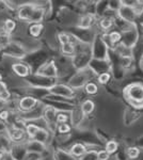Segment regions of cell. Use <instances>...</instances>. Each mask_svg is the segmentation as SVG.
<instances>
[{"label": "cell", "mask_w": 143, "mask_h": 160, "mask_svg": "<svg viewBox=\"0 0 143 160\" xmlns=\"http://www.w3.org/2000/svg\"><path fill=\"white\" fill-rule=\"evenodd\" d=\"M126 97L129 99L131 105H142L143 107V86L140 83H132L126 88Z\"/></svg>", "instance_id": "6da1fadb"}, {"label": "cell", "mask_w": 143, "mask_h": 160, "mask_svg": "<svg viewBox=\"0 0 143 160\" xmlns=\"http://www.w3.org/2000/svg\"><path fill=\"white\" fill-rule=\"evenodd\" d=\"M48 91L53 95L63 97V98H73L75 95V91L71 87L66 84H54L48 89Z\"/></svg>", "instance_id": "7a4b0ae2"}, {"label": "cell", "mask_w": 143, "mask_h": 160, "mask_svg": "<svg viewBox=\"0 0 143 160\" xmlns=\"http://www.w3.org/2000/svg\"><path fill=\"white\" fill-rule=\"evenodd\" d=\"M36 4L34 3H23L17 7L16 10V17L20 22H29L31 15L34 11Z\"/></svg>", "instance_id": "3957f363"}, {"label": "cell", "mask_w": 143, "mask_h": 160, "mask_svg": "<svg viewBox=\"0 0 143 160\" xmlns=\"http://www.w3.org/2000/svg\"><path fill=\"white\" fill-rule=\"evenodd\" d=\"M7 136L11 142L20 143L26 139V132L24 128H20L16 125H10L7 128Z\"/></svg>", "instance_id": "277c9868"}, {"label": "cell", "mask_w": 143, "mask_h": 160, "mask_svg": "<svg viewBox=\"0 0 143 160\" xmlns=\"http://www.w3.org/2000/svg\"><path fill=\"white\" fill-rule=\"evenodd\" d=\"M36 75L42 77H47V78H54V77L58 76V69H57V66L54 61H48L38 69Z\"/></svg>", "instance_id": "5b68a950"}, {"label": "cell", "mask_w": 143, "mask_h": 160, "mask_svg": "<svg viewBox=\"0 0 143 160\" xmlns=\"http://www.w3.org/2000/svg\"><path fill=\"white\" fill-rule=\"evenodd\" d=\"M18 109L23 112H30L38 105V99L33 96H24L18 100Z\"/></svg>", "instance_id": "8992f818"}, {"label": "cell", "mask_w": 143, "mask_h": 160, "mask_svg": "<svg viewBox=\"0 0 143 160\" xmlns=\"http://www.w3.org/2000/svg\"><path fill=\"white\" fill-rule=\"evenodd\" d=\"M11 68L13 73L16 76L20 77V78H27L31 74L30 66L28 64H26L25 62H15V63L12 64Z\"/></svg>", "instance_id": "52a82bcc"}, {"label": "cell", "mask_w": 143, "mask_h": 160, "mask_svg": "<svg viewBox=\"0 0 143 160\" xmlns=\"http://www.w3.org/2000/svg\"><path fill=\"white\" fill-rule=\"evenodd\" d=\"M84 72L85 71H80L74 77H72L71 80H69V87H71L73 90H75L82 86H85L89 81H88V76H85Z\"/></svg>", "instance_id": "ba28073f"}, {"label": "cell", "mask_w": 143, "mask_h": 160, "mask_svg": "<svg viewBox=\"0 0 143 160\" xmlns=\"http://www.w3.org/2000/svg\"><path fill=\"white\" fill-rule=\"evenodd\" d=\"M119 15L125 22H134L137 17V13L134 10V7H128L125 4H122L119 10Z\"/></svg>", "instance_id": "9c48e42d"}, {"label": "cell", "mask_w": 143, "mask_h": 160, "mask_svg": "<svg viewBox=\"0 0 143 160\" xmlns=\"http://www.w3.org/2000/svg\"><path fill=\"white\" fill-rule=\"evenodd\" d=\"M44 17H45V10H44L43 8L36 6L28 22H31V25L32 24H42Z\"/></svg>", "instance_id": "30bf717a"}, {"label": "cell", "mask_w": 143, "mask_h": 160, "mask_svg": "<svg viewBox=\"0 0 143 160\" xmlns=\"http://www.w3.org/2000/svg\"><path fill=\"white\" fill-rule=\"evenodd\" d=\"M43 117L45 122L48 125H56V117H57V111L53 107H45L43 110Z\"/></svg>", "instance_id": "8fae6325"}, {"label": "cell", "mask_w": 143, "mask_h": 160, "mask_svg": "<svg viewBox=\"0 0 143 160\" xmlns=\"http://www.w3.org/2000/svg\"><path fill=\"white\" fill-rule=\"evenodd\" d=\"M94 22H95V18L92 14H85L84 16L80 17L77 27L82 30H87L92 27V25L94 24Z\"/></svg>", "instance_id": "7c38bea8"}, {"label": "cell", "mask_w": 143, "mask_h": 160, "mask_svg": "<svg viewBox=\"0 0 143 160\" xmlns=\"http://www.w3.org/2000/svg\"><path fill=\"white\" fill-rule=\"evenodd\" d=\"M69 154L73 157H76V158H80V157L84 156L87 154V148L82 143H75L74 145L71 148Z\"/></svg>", "instance_id": "4fadbf2b"}, {"label": "cell", "mask_w": 143, "mask_h": 160, "mask_svg": "<svg viewBox=\"0 0 143 160\" xmlns=\"http://www.w3.org/2000/svg\"><path fill=\"white\" fill-rule=\"evenodd\" d=\"M48 139H49L48 130L45 129V128L40 127V129L36 132V135L34 138H33L32 141H35V142H38V143H41V144H43V145H45V144L47 143Z\"/></svg>", "instance_id": "5bb4252c"}, {"label": "cell", "mask_w": 143, "mask_h": 160, "mask_svg": "<svg viewBox=\"0 0 143 160\" xmlns=\"http://www.w3.org/2000/svg\"><path fill=\"white\" fill-rule=\"evenodd\" d=\"M16 27H17V24L14 19L7 18V19H4L3 24H2V31L8 33V34L12 35V33L16 30Z\"/></svg>", "instance_id": "9a60e30c"}, {"label": "cell", "mask_w": 143, "mask_h": 160, "mask_svg": "<svg viewBox=\"0 0 143 160\" xmlns=\"http://www.w3.org/2000/svg\"><path fill=\"white\" fill-rule=\"evenodd\" d=\"M11 99V92H10L8 84L4 81L0 82V100L7 102Z\"/></svg>", "instance_id": "2e32d148"}, {"label": "cell", "mask_w": 143, "mask_h": 160, "mask_svg": "<svg viewBox=\"0 0 143 160\" xmlns=\"http://www.w3.org/2000/svg\"><path fill=\"white\" fill-rule=\"evenodd\" d=\"M94 109H95V104H94V102L91 99L84 100V102L81 104V107H80V111H81L84 115L91 114V113L94 111Z\"/></svg>", "instance_id": "e0dca14e"}, {"label": "cell", "mask_w": 143, "mask_h": 160, "mask_svg": "<svg viewBox=\"0 0 143 160\" xmlns=\"http://www.w3.org/2000/svg\"><path fill=\"white\" fill-rule=\"evenodd\" d=\"M25 132H26V136L29 138V140H33V138L35 137L36 132L40 129V126H38L36 124L34 123H29L25 126Z\"/></svg>", "instance_id": "ac0fdd59"}, {"label": "cell", "mask_w": 143, "mask_h": 160, "mask_svg": "<svg viewBox=\"0 0 143 160\" xmlns=\"http://www.w3.org/2000/svg\"><path fill=\"white\" fill-rule=\"evenodd\" d=\"M12 43L11 35L8 34V33L3 32V31H0V50H4L9 47V45Z\"/></svg>", "instance_id": "d6986e66"}, {"label": "cell", "mask_w": 143, "mask_h": 160, "mask_svg": "<svg viewBox=\"0 0 143 160\" xmlns=\"http://www.w3.org/2000/svg\"><path fill=\"white\" fill-rule=\"evenodd\" d=\"M43 29H44L43 24H32L29 27V33L32 38H40L41 34H42Z\"/></svg>", "instance_id": "ffe728a7"}, {"label": "cell", "mask_w": 143, "mask_h": 160, "mask_svg": "<svg viewBox=\"0 0 143 160\" xmlns=\"http://www.w3.org/2000/svg\"><path fill=\"white\" fill-rule=\"evenodd\" d=\"M61 51L65 56H74L75 55V44L71 42L61 45Z\"/></svg>", "instance_id": "44dd1931"}, {"label": "cell", "mask_w": 143, "mask_h": 160, "mask_svg": "<svg viewBox=\"0 0 143 160\" xmlns=\"http://www.w3.org/2000/svg\"><path fill=\"white\" fill-rule=\"evenodd\" d=\"M23 160H42V153H38V152L33 151H27L23 157Z\"/></svg>", "instance_id": "7402d4cb"}, {"label": "cell", "mask_w": 143, "mask_h": 160, "mask_svg": "<svg viewBox=\"0 0 143 160\" xmlns=\"http://www.w3.org/2000/svg\"><path fill=\"white\" fill-rule=\"evenodd\" d=\"M84 91L88 95H95L98 91V87H97V84L94 83V82L89 81L84 86Z\"/></svg>", "instance_id": "603a6c76"}, {"label": "cell", "mask_w": 143, "mask_h": 160, "mask_svg": "<svg viewBox=\"0 0 143 160\" xmlns=\"http://www.w3.org/2000/svg\"><path fill=\"white\" fill-rule=\"evenodd\" d=\"M118 148H119L118 142L114 141V140H110V141H108V142H107V144H106L105 151L107 152V153H108L109 155H111V154H114V153H115V152L118 151Z\"/></svg>", "instance_id": "cb8c5ba5"}, {"label": "cell", "mask_w": 143, "mask_h": 160, "mask_svg": "<svg viewBox=\"0 0 143 160\" xmlns=\"http://www.w3.org/2000/svg\"><path fill=\"white\" fill-rule=\"evenodd\" d=\"M112 26H113V22H112V19L109 18V17H104V18H101L100 20V27L104 31H106V32H107Z\"/></svg>", "instance_id": "d4e9b609"}, {"label": "cell", "mask_w": 143, "mask_h": 160, "mask_svg": "<svg viewBox=\"0 0 143 160\" xmlns=\"http://www.w3.org/2000/svg\"><path fill=\"white\" fill-rule=\"evenodd\" d=\"M108 37L112 45H115V44H118L122 41V34L120 32H118V31H112V32H110L108 34Z\"/></svg>", "instance_id": "484cf974"}, {"label": "cell", "mask_w": 143, "mask_h": 160, "mask_svg": "<svg viewBox=\"0 0 143 160\" xmlns=\"http://www.w3.org/2000/svg\"><path fill=\"white\" fill-rule=\"evenodd\" d=\"M58 40L61 45H64V44H67V43H71L72 42V38H71V35L67 34V33H59L58 34Z\"/></svg>", "instance_id": "4316f807"}, {"label": "cell", "mask_w": 143, "mask_h": 160, "mask_svg": "<svg viewBox=\"0 0 143 160\" xmlns=\"http://www.w3.org/2000/svg\"><path fill=\"white\" fill-rule=\"evenodd\" d=\"M57 130H58L59 133L61 135H64V133H69L71 131V125L67 123H64V124H59L57 126Z\"/></svg>", "instance_id": "83f0119b"}, {"label": "cell", "mask_w": 143, "mask_h": 160, "mask_svg": "<svg viewBox=\"0 0 143 160\" xmlns=\"http://www.w3.org/2000/svg\"><path fill=\"white\" fill-rule=\"evenodd\" d=\"M127 155H128V157L130 159H136L140 155V149L138 148H135V146L129 148H127Z\"/></svg>", "instance_id": "f1b7e54d"}, {"label": "cell", "mask_w": 143, "mask_h": 160, "mask_svg": "<svg viewBox=\"0 0 143 160\" xmlns=\"http://www.w3.org/2000/svg\"><path fill=\"white\" fill-rule=\"evenodd\" d=\"M111 76L110 74L107 73V72H104V73H101L98 75V82H100V84H107L109 82V80H110Z\"/></svg>", "instance_id": "f546056e"}, {"label": "cell", "mask_w": 143, "mask_h": 160, "mask_svg": "<svg viewBox=\"0 0 143 160\" xmlns=\"http://www.w3.org/2000/svg\"><path fill=\"white\" fill-rule=\"evenodd\" d=\"M69 121V115L66 113H63V112H60V113H57V117H56V124H64V123H67Z\"/></svg>", "instance_id": "4dcf8cb0"}, {"label": "cell", "mask_w": 143, "mask_h": 160, "mask_svg": "<svg viewBox=\"0 0 143 160\" xmlns=\"http://www.w3.org/2000/svg\"><path fill=\"white\" fill-rule=\"evenodd\" d=\"M96 157H97L98 160H109L110 159V155H109L105 149L98 152V153L96 154Z\"/></svg>", "instance_id": "1f68e13d"}, {"label": "cell", "mask_w": 143, "mask_h": 160, "mask_svg": "<svg viewBox=\"0 0 143 160\" xmlns=\"http://www.w3.org/2000/svg\"><path fill=\"white\" fill-rule=\"evenodd\" d=\"M10 118V111L8 110H1L0 111V120L3 122H8Z\"/></svg>", "instance_id": "d6a6232c"}, {"label": "cell", "mask_w": 143, "mask_h": 160, "mask_svg": "<svg viewBox=\"0 0 143 160\" xmlns=\"http://www.w3.org/2000/svg\"><path fill=\"white\" fill-rule=\"evenodd\" d=\"M2 81H3V80H2V75L0 74V82H2Z\"/></svg>", "instance_id": "836d02e7"}, {"label": "cell", "mask_w": 143, "mask_h": 160, "mask_svg": "<svg viewBox=\"0 0 143 160\" xmlns=\"http://www.w3.org/2000/svg\"><path fill=\"white\" fill-rule=\"evenodd\" d=\"M1 3H2V2H1V1H0V6H1Z\"/></svg>", "instance_id": "e575fe53"}, {"label": "cell", "mask_w": 143, "mask_h": 160, "mask_svg": "<svg viewBox=\"0 0 143 160\" xmlns=\"http://www.w3.org/2000/svg\"><path fill=\"white\" fill-rule=\"evenodd\" d=\"M0 31H1V30H0Z\"/></svg>", "instance_id": "d590c367"}]
</instances>
